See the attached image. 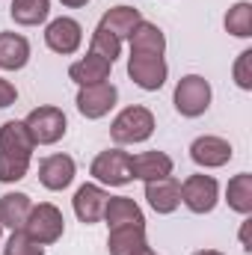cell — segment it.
Here are the masks:
<instances>
[{
    "label": "cell",
    "instance_id": "obj_26",
    "mask_svg": "<svg viewBox=\"0 0 252 255\" xmlns=\"http://www.w3.org/2000/svg\"><path fill=\"white\" fill-rule=\"evenodd\" d=\"M89 51H95V54H101L104 60L116 63V57H119V51H122V42H119L113 33H107L104 27H95V33H92V48H89Z\"/></svg>",
    "mask_w": 252,
    "mask_h": 255
},
{
    "label": "cell",
    "instance_id": "obj_25",
    "mask_svg": "<svg viewBox=\"0 0 252 255\" xmlns=\"http://www.w3.org/2000/svg\"><path fill=\"white\" fill-rule=\"evenodd\" d=\"M226 30H229L232 36H238V39H250L252 36V3L241 0V3H235V6L229 9V15H226Z\"/></svg>",
    "mask_w": 252,
    "mask_h": 255
},
{
    "label": "cell",
    "instance_id": "obj_9",
    "mask_svg": "<svg viewBox=\"0 0 252 255\" xmlns=\"http://www.w3.org/2000/svg\"><path fill=\"white\" fill-rule=\"evenodd\" d=\"M45 42H48V48L54 51V54H74L77 48H80V42H83V30H80V24L74 21V18H54L51 24H48V30H45Z\"/></svg>",
    "mask_w": 252,
    "mask_h": 255
},
{
    "label": "cell",
    "instance_id": "obj_20",
    "mask_svg": "<svg viewBox=\"0 0 252 255\" xmlns=\"http://www.w3.org/2000/svg\"><path fill=\"white\" fill-rule=\"evenodd\" d=\"M30 60V42L18 33H0V68L18 71Z\"/></svg>",
    "mask_w": 252,
    "mask_h": 255
},
{
    "label": "cell",
    "instance_id": "obj_32",
    "mask_svg": "<svg viewBox=\"0 0 252 255\" xmlns=\"http://www.w3.org/2000/svg\"><path fill=\"white\" fill-rule=\"evenodd\" d=\"M89 0H63V6H71V9H80V6H86Z\"/></svg>",
    "mask_w": 252,
    "mask_h": 255
},
{
    "label": "cell",
    "instance_id": "obj_29",
    "mask_svg": "<svg viewBox=\"0 0 252 255\" xmlns=\"http://www.w3.org/2000/svg\"><path fill=\"white\" fill-rule=\"evenodd\" d=\"M252 51L247 48L241 57H238V63H235V80H238V86L241 89H252Z\"/></svg>",
    "mask_w": 252,
    "mask_h": 255
},
{
    "label": "cell",
    "instance_id": "obj_30",
    "mask_svg": "<svg viewBox=\"0 0 252 255\" xmlns=\"http://www.w3.org/2000/svg\"><path fill=\"white\" fill-rule=\"evenodd\" d=\"M15 98H18V89H15L9 80H3V77H0V110H3V107H12V104H15Z\"/></svg>",
    "mask_w": 252,
    "mask_h": 255
},
{
    "label": "cell",
    "instance_id": "obj_35",
    "mask_svg": "<svg viewBox=\"0 0 252 255\" xmlns=\"http://www.w3.org/2000/svg\"><path fill=\"white\" fill-rule=\"evenodd\" d=\"M0 229H3V226H0Z\"/></svg>",
    "mask_w": 252,
    "mask_h": 255
},
{
    "label": "cell",
    "instance_id": "obj_24",
    "mask_svg": "<svg viewBox=\"0 0 252 255\" xmlns=\"http://www.w3.org/2000/svg\"><path fill=\"white\" fill-rule=\"evenodd\" d=\"M51 12V0H12V21L15 24H24V27H33V24H42Z\"/></svg>",
    "mask_w": 252,
    "mask_h": 255
},
{
    "label": "cell",
    "instance_id": "obj_28",
    "mask_svg": "<svg viewBox=\"0 0 252 255\" xmlns=\"http://www.w3.org/2000/svg\"><path fill=\"white\" fill-rule=\"evenodd\" d=\"M30 169V160H15V157H3L0 154V181L3 184H15L27 175Z\"/></svg>",
    "mask_w": 252,
    "mask_h": 255
},
{
    "label": "cell",
    "instance_id": "obj_33",
    "mask_svg": "<svg viewBox=\"0 0 252 255\" xmlns=\"http://www.w3.org/2000/svg\"><path fill=\"white\" fill-rule=\"evenodd\" d=\"M193 255H223V253H217V250H199V253H193Z\"/></svg>",
    "mask_w": 252,
    "mask_h": 255
},
{
    "label": "cell",
    "instance_id": "obj_13",
    "mask_svg": "<svg viewBox=\"0 0 252 255\" xmlns=\"http://www.w3.org/2000/svg\"><path fill=\"white\" fill-rule=\"evenodd\" d=\"M166 175H172V157L169 154H163V151H142V154L130 157V178L157 181V178H166Z\"/></svg>",
    "mask_w": 252,
    "mask_h": 255
},
{
    "label": "cell",
    "instance_id": "obj_3",
    "mask_svg": "<svg viewBox=\"0 0 252 255\" xmlns=\"http://www.w3.org/2000/svg\"><path fill=\"white\" fill-rule=\"evenodd\" d=\"M172 101H175V110L181 116L196 119V116H202L211 107V83L205 77H199V74H187V77L178 80Z\"/></svg>",
    "mask_w": 252,
    "mask_h": 255
},
{
    "label": "cell",
    "instance_id": "obj_8",
    "mask_svg": "<svg viewBox=\"0 0 252 255\" xmlns=\"http://www.w3.org/2000/svg\"><path fill=\"white\" fill-rule=\"evenodd\" d=\"M116 98H119V92H116V86L110 80L92 83V86H80V92H77V110L86 119H101V116H107L113 110Z\"/></svg>",
    "mask_w": 252,
    "mask_h": 255
},
{
    "label": "cell",
    "instance_id": "obj_2",
    "mask_svg": "<svg viewBox=\"0 0 252 255\" xmlns=\"http://www.w3.org/2000/svg\"><path fill=\"white\" fill-rule=\"evenodd\" d=\"M63 229H65L63 214H60V208L51 205V202L33 205V211H30V217H27V223H24V232H27L36 244H42V247L57 244V241L63 238Z\"/></svg>",
    "mask_w": 252,
    "mask_h": 255
},
{
    "label": "cell",
    "instance_id": "obj_34",
    "mask_svg": "<svg viewBox=\"0 0 252 255\" xmlns=\"http://www.w3.org/2000/svg\"><path fill=\"white\" fill-rule=\"evenodd\" d=\"M139 255H157V253H151V250H148V247H145V250H142V253Z\"/></svg>",
    "mask_w": 252,
    "mask_h": 255
},
{
    "label": "cell",
    "instance_id": "obj_12",
    "mask_svg": "<svg viewBox=\"0 0 252 255\" xmlns=\"http://www.w3.org/2000/svg\"><path fill=\"white\" fill-rule=\"evenodd\" d=\"M107 193L101 190L98 184H83L80 190L74 193V214L80 223L92 226L98 220H104V208H107Z\"/></svg>",
    "mask_w": 252,
    "mask_h": 255
},
{
    "label": "cell",
    "instance_id": "obj_27",
    "mask_svg": "<svg viewBox=\"0 0 252 255\" xmlns=\"http://www.w3.org/2000/svg\"><path fill=\"white\" fill-rule=\"evenodd\" d=\"M3 255H45V247L36 244L24 229H18V232H12V238L6 241Z\"/></svg>",
    "mask_w": 252,
    "mask_h": 255
},
{
    "label": "cell",
    "instance_id": "obj_31",
    "mask_svg": "<svg viewBox=\"0 0 252 255\" xmlns=\"http://www.w3.org/2000/svg\"><path fill=\"white\" fill-rule=\"evenodd\" d=\"M250 223H252V220H247V223H244V229H241V241H244V250H247V253L252 250V247H250Z\"/></svg>",
    "mask_w": 252,
    "mask_h": 255
},
{
    "label": "cell",
    "instance_id": "obj_4",
    "mask_svg": "<svg viewBox=\"0 0 252 255\" xmlns=\"http://www.w3.org/2000/svg\"><path fill=\"white\" fill-rule=\"evenodd\" d=\"M127 74L130 80L145 89V92H157L163 83H166V74H169V65L163 60V54H133L127 57Z\"/></svg>",
    "mask_w": 252,
    "mask_h": 255
},
{
    "label": "cell",
    "instance_id": "obj_19",
    "mask_svg": "<svg viewBox=\"0 0 252 255\" xmlns=\"http://www.w3.org/2000/svg\"><path fill=\"white\" fill-rule=\"evenodd\" d=\"M30 211H33V202H30L27 193H6V196H0V226L18 232V229H24Z\"/></svg>",
    "mask_w": 252,
    "mask_h": 255
},
{
    "label": "cell",
    "instance_id": "obj_14",
    "mask_svg": "<svg viewBox=\"0 0 252 255\" xmlns=\"http://www.w3.org/2000/svg\"><path fill=\"white\" fill-rule=\"evenodd\" d=\"M39 181L48 190H65L74 181V160L68 154H51L39 163Z\"/></svg>",
    "mask_w": 252,
    "mask_h": 255
},
{
    "label": "cell",
    "instance_id": "obj_5",
    "mask_svg": "<svg viewBox=\"0 0 252 255\" xmlns=\"http://www.w3.org/2000/svg\"><path fill=\"white\" fill-rule=\"evenodd\" d=\"M24 125L30 130V136H33V142L36 145H54L57 139H63L65 136V113L60 107H36L27 119H24Z\"/></svg>",
    "mask_w": 252,
    "mask_h": 255
},
{
    "label": "cell",
    "instance_id": "obj_17",
    "mask_svg": "<svg viewBox=\"0 0 252 255\" xmlns=\"http://www.w3.org/2000/svg\"><path fill=\"white\" fill-rule=\"evenodd\" d=\"M145 226H116L110 229L107 250L110 255H139L145 250Z\"/></svg>",
    "mask_w": 252,
    "mask_h": 255
},
{
    "label": "cell",
    "instance_id": "obj_10",
    "mask_svg": "<svg viewBox=\"0 0 252 255\" xmlns=\"http://www.w3.org/2000/svg\"><path fill=\"white\" fill-rule=\"evenodd\" d=\"M232 142L229 139H223V136H199V139H193V145H190V157L199 163V166H205V169H217V166H226L229 160H232Z\"/></svg>",
    "mask_w": 252,
    "mask_h": 255
},
{
    "label": "cell",
    "instance_id": "obj_15",
    "mask_svg": "<svg viewBox=\"0 0 252 255\" xmlns=\"http://www.w3.org/2000/svg\"><path fill=\"white\" fill-rule=\"evenodd\" d=\"M145 199L157 214H172L181 205V184L172 175L157 178V181H145Z\"/></svg>",
    "mask_w": 252,
    "mask_h": 255
},
{
    "label": "cell",
    "instance_id": "obj_11",
    "mask_svg": "<svg viewBox=\"0 0 252 255\" xmlns=\"http://www.w3.org/2000/svg\"><path fill=\"white\" fill-rule=\"evenodd\" d=\"M33 136L24 122H3L0 125V154L15 157V160H30L33 157Z\"/></svg>",
    "mask_w": 252,
    "mask_h": 255
},
{
    "label": "cell",
    "instance_id": "obj_23",
    "mask_svg": "<svg viewBox=\"0 0 252 255\" xmlns=\"http://www.w3.org/2000/svg\"><path fill=\"white\" fill-rule=\"evenodd\" d=\"M226 202L232 211L238 214H252V175L250 172H241L229 181L226 187Z\"/></svg>",
    "mask_w": 252,
    "mask_h": 255
},
{
    "label": "cell",
    "instance_id": "obj_18",
    "mask_svg": "<svg viewBox=\"0 0 252 255\" xmlns=\"http://www.w3.org/2000/svg\"><path fill=\"white\" fill-rule=\"evenodd\" d=\"M104 220H107L110 229H116V226H145V217H142L139 205L127 196H110L107 199Z\"/></svg>",
    "mask_w": 252,
    "mask_h": 255
},
{
    "label": "cell",
    "instance_id": "obj_21",
    "mask_svg": "<svg viewBox=\"0 0 252 255\" xmlns=\"http://www.w3.org/2000/svg\"><path fill=\"white\" fill-rule=\"evenodd\" d=\"M139 21H142L139 9H130V6H116V9L104 12V18H101V24H98V27H104L107 33H113V36L122 42V39H130V33L136 30V24H139Z\"/></svg>",
    "mask_w": 252,
    "mask_h": 255
},
{
    "label": "cell",
    "instance_id": "obj_6",
    "mask_svg": "<svg viewBox=\"0 0 252 255\" xmlns=\"http://www.w3.org/2000/svg\"><path fill=\"white\" fill-rule=\"evenodd\" d=\"M101 184H110V187H125L130 181V154L122 148H107L101 151L95 160H92V169H89Z\"/></svg>",
    "mask_w": 252,
    "mask_h": 255
},
{
    "label": "cell",
    "instance_id": "obj_22",
    "mask_svg": "<svg viewBox=\"0 0 252 255\" xmlns=\"http://www.w3.org/2000/svg\"><path fill=\"white\" fill-rule=\"evenodd\" d=\"M130 51L133 54H163L166 51V36L157 24L139 21L136 30L130 33Z\"/></svg>",
    "mask_w": 252,
    "mask_h": 255
},
{
    "label": "cell",
    "instance_id": "obj_1",
    "mask_svg": "<svg viewBox=\"0 0 252 255\" xmlns=\"http://www.w3.org/2000/svg\"><path fill=\"white\" fill-rule=\"evenodd\" d=\"M110 133H113V139H116L119 145L142 142V139H148V136L154 133V116H151L148 107H139V104L125 107V110L113 119Z\"/></svg>",
    "mask_w": 252,
    "mask_h": 255
},
{
    "label": "cell",
    "instance_id": "obj_16",
    "mask_svg": "<svg viewBox=\"0 0 252 255\" xmlns=\"http://www.w3.org/2000/svg\"><path fill=\"white\" fill-rule=\"evenodd\" d=\"M110 68H113L110 60H104L101 54L89 51L83 60H77V63L68 68V77H71L77 86H92V83H104V80L110 77Z\"/></svg>",
    "mask_w": 252,
    "mask_h": 255
},
{
    "label": "cell",
    "instance_id": "obj_7",
    "mask_svg": "<svg viewBox=\"0 0 252 255\" xmlns=\"http://www.w3.org/2000/svg\"><path fill=\"white\" fill-rule=\"evenodd\" d=\"M220 199V184L211 175H190L181 184V202L193 214H211Z\"/></svg>",
    "mask_w": 252,
    "mask_h": 255
}]
</instances>
